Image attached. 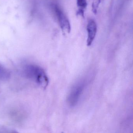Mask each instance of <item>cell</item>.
Instances as JSON below:
<instances>
[{
    "mask_svg": "<svg viewBox=\"0 0 133 133\" xmlns=\"http://www.w3.org/2000/svg\"><path fill=\"white\" fill-rule=\"evenodd\" d=\"M22 73L28 79L43 88H45L49 83V78L44 70L36 64H26L22 68Z\"/></svg>",
    "mask_w": 133,
    "mask_h": 133,
    "instance_id": "6da1fadb",
    "label": "cell"
},
{
    "mask_svg": "<svg viewBox=\"0 0 133 133\" xmlns=\"http://www.w3.org/2000/svg\"><path fill=\"white\" fill-rule=\"evenodd\" d=\"M51 7L63 34L66 35L70 33L71 28L67 17L57 4L53 3L51 5Z\"/></svg>",
    "mask_w": 133,
    "mask_h": 133,
    "instance_id": "7a4b0ae2",
    "label": "cell"
},
{
    "mask_svg": "<svg viewBox=\"0 0 133 133\" xmlns=\"http://www.w3.org/2000/svg\"><path fill=\"white\" fill-rule=\"evenodd\" d=\"M84 87V84L81 83L75 85L72 89L68 98V103L71 106L74 107L77 104Z\"/></svg>",
    "mask_w": 133,
    "mask_h": 133,
    "instance_id": "3957f363",
    "label": "cell"
},
{
    "mask_svg": "<svg viewBox=\"0 0 133 133\" xmlns=\"http://www.w3.org/2000/svg\"><path fill=\"white\" fill-rule=\"evenodd\" d=\"M97 25L93 19H89L87 25V31L88 37L87 39V45L88 46H90L95 39L97 32Z\"/></svg>",
    "mask_w": 133,
    "mask_h": 133,
    "instance_id": "277c9868",
    "label": "cell"
},
{
    "mask_svg": "<svg viewBox=\"0 0 133 133\" xmlns=\"http://www.w3.org/2000/svg\"><path fill=\"white\" fill-rule=\"evenodd\" d=\"M77 4L78 8L77 15L84 17L85 10L88 6L87 0H77Z\"/></svg>",
    "mask_w": 133,
    "mask_h": 133,
    "instance_id": "5b68a950",
    "label": "cell"
},
{
    "mask_svg": "<svg viewBox=\"0 0 133 133\" xmlns=\"http://www.w3.org/2000/svg\"><path fill=\"white\" fill-rule=\"evenodd\" d=\"M10 77V71L3 65L0 64V81H7Z\"/></svg>",
    "mask_w": 133,
    "mask_h": 133,
    "instance_id": "8992f818",
    "label": "cell"
},
{
    "mask_svg": "<svg viewBox=\"0 0 133 133\" xmlns=\"http://www.w3.org/2000/svg\"><path fill=\"white\" fill-rule=\"evenodd\" d=\"M103 1V0H92V11L94 14H97L99 4Z\"/></svg>",
    "mask_w": 133,
    "mask_h": 133,
    "instance_id": "52a82bcc",
    "label": "cell"
}]
</instances>
